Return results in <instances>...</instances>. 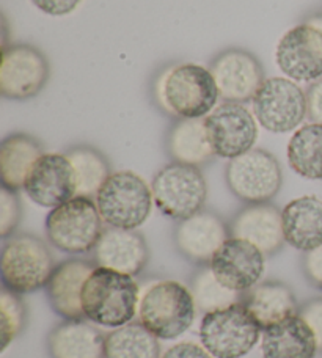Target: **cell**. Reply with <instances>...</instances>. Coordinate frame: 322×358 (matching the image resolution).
I'll return each mask as SVG.
<instances>
[{
    "mask_svg": "<svg viewBox=\"0 0 322 358\" xmlns=\"http://www.w3.org/2000/svg\"><path fill=\"white\" fill-rule=\"evenodd\" d=\"M150 94L160 113L175 120L206 118L220 99L209 68L197 63H167L153 76Z\"/></svg>",
    "mask_w": 322,
    "mask_h": 358,
    "instance_id": "6da1fadb",
    "label": "cell"
},
{
    "mask_svg": "<svg viewBox=\"0 0 322 358\" xmlns=\"http://www.w3.org/2000/svg\"><path fill=\"white\" fill-rule=\"evenodd\" d=\"M140 287L134 277L96 266L82 287V310L88 322L118 329L139 311Z\"/></svg>",
    "mask_w": 322,
    "mask_h": 358,
    "instance_id": "7a4b0ae2",
    "label": "cell"
},
{
    "mask_svg": "<svg viewBox=\"0 0 322 358\" xmlns=\"http://www.w3.org/2000/svg\"><path fill=\"white\" fill-rule=\"evenodd\" d=\"M197 315L190 287L176 280H159L139 300V322L159 340H175L186 334Z\"/></svg>",
    "mask_w": 322,
    "mask_h": 358,
    "instance_id": "3957f363",
    "label": "cell"
},
{
    "mask_svg": "<svg viewBox=\"0 0 322 358\" xmlns=\"http://www.w3.org/2000/svg\"><path fill=\"white\" fill-rule=\"evenodd\" d=\"M54 267V255L48 242L38 236L19 233L5 239L0 255L4 289L25 296L46 287Z\"/></svg>",
    "mask_w": 322,
    "mask_h": 358,
    "instance_id": "277c9868",
    "label": "cell"
},
{
    "mask_svg": "<svg viewBox=\"0 0 322 358\" xmlns=\"http://www.w3.org/2000/svg\"><path fill=\"white\" fill-rule=\"evenodd\" d=\"M104 225L94 198L74 196L50 209L44 228L50 245L76 257L94 250L106 229Z\"/></svg>",
    "mask_w": 322,
    "mask_h": 358,
    "instance_id": "5b68a950",
    "label": "cell"
},
{
    "mask_svg": "<svg viewBox=\"0 0 322 358\" xmlns=\"http://www.w3.org/2000/svg\"><path fill=\"white\" fill-rule=\"evenodd\" d=\"M107 227L137 229L151 214L153 190L144 178L129 170L113 171L94 196Z\"/></svg>",
    "mask_w": 322,
    "mask_h": 358,
    "instance_id": "8992f818",
    "label": "cell"
},
{
    "mask_svg": "<svg viewBox=\"0 0 322 358\" xmlns=\"http://www.w3.org/2000/svg\"><path fill=\"white\" fill-rule=\"evenodd\" d=\"M261 331L241 300L203 315L198 334L202 346L214 358H242L260 341Z\"/></svg>",
    "mask_w": 322,
    "mask_h": 358,
    "instance_id": "52a82bcc",
    "label": "cell"
},
{
    "mask_svg": "<svg viewBox=\"0 0 322 358\" xmlns=\"http://www.w3.org/2000/svg\"><path fill=\"white\" fill-rule=\"evenodd\" d=\"M154 204L160 214L181 222L204 209L208 184L200 167L170 162L164 165L151 182Z\"/></svg>",
    "mask_w": 322,
    "mask_h": 358,
    "instance_id": "ba28073f",
    "label": "cell"
},
{
    "mask_svg": "<svg viewBox=\"0 0 322 358\" xmlns=\"http://www.w3.org/2000/svg\"><path fill=\"white\" fill-rule=\"evenodd\" d=\"M225 181L231 194L246 204L270 203L281 189V165L272 152L253 148L231 159L225 169Z\"/></svg>",
    "mask_w": 322,
    "mask_h": 358,
    "instance_id": "9c48e42d",
    "label": "cell"
},
{
    "mask_svg": "<svg viewBox=\"0 0 322 358\" xmlns=\"http://www.w3.org/2000/svg\"><path fill=\"white\" fill-rule=\"evenodd\" d=\"M50 79V63L40 48L27 43H11L2 48L0 93L5 99L36 98Z\"/></svg>",
    "mask_w": 322,
    "mask_h": 358,
    "instance_id": "30bf717a",
    "label": "cell"
},
{
    "mask_svg": "<svg viewBox=\"0 0 322 358\" xmlns=\"http://www.w3.org/2000/svg\"><path fill=\"white\" fill-rule=\"evenodd\" d=\"M253 115L264 129L285 134L298 129L308 117L307 92L288 78H269L252 99Z\"/></svg>",
    "mask_w": 322,
    "mask_h": 358,
    "instance_id": "8fae6325",
    "label": "cell"
},
{
    "mask_svg": "<svg viewBox=\"0 0 322 358\" xmlns=\"http://www.w3.org/2000/svg\"><path fill=\"white\" fill-rule=\"evenodd\" d=\"M209 71L216 80L223 102H248L262 82L266 71L260 59L244 48H227L209 62Z\"/></svg>",
    "mask_w": 322,
    "mask_h": 358,
    "instance_id": "7c38bea8",
    "label": "cell"
},
{
    "mask_svg": "<svg viewBox=\"0 0 322 358\" xmlns=\"http://www.w3.org/2000/svg\"><path fill=\"white\" fill-rule=\"evenodd\" d=\"M216 157L231 159L246 155L255 148L258 121L253 112L239 102H222L204 118Z\"/></svg>",
    "mask_w": 322,
    "mask_h": 358,
    "instance_id": "4fadbf2b",
    "label": "cell"
},
{
    "mask_svg": "<svg viewBox=\"0 0 322 358\" xmlns=\"http://www.w3.org/2000/svg\"><path fill=\"white\" fill-rule=\"evenodd\" d=\"M275 62L288 79L313 84L322 78V34L304 22L289 29L276 44Z\"/></svg>",
    "mask_w": 322,
    "mask_h": 358,
    "instance_id": "5bb4252c",
    "label": "cell"
},
{
    "mask_svg": "<svg viewBox=\"0 0 322 358\" xmlns=\"http://www.w3.org/2000/svg\"><path fill=\"white\" fill-rule=\"evenodd\" d=\"M209 266L223 286L244 294L261 281L266 255L248 241L230 236L212 257Z\"/></svg>",
    "mask_w": 322,
    "mask_h": 358,
    "instance_id": "9a60e30c",
    "label": "cell"
},
{
    "mask_svg": "<svg viewBox=\"0 0 322 358\" xmlns=\"http://www.w3.org/2000/svg\"><path fill=\"white\" fill-rule=\"evenodd\" d=\"M22 190L38 206L48 209L60 206L76 196L73 164L64 152H46L31 167Z\"/></svg>",
    "mask_w": 322,
    "mask_h": 358,
    "instance_id": "2e32d148",
    "label": "cell"
},
{
    "mask_svg": "<svg viewBox=\"0 0 322 358\" xmlns=\"http://www.w3.org/2000/svg\"><path fill=\"white\" fill-rule=\"evenodd\" d=\"M228 238V223L209 209L178 222L173 229L176 250L197 266H209L212 257Z\"/></svg>",
    "mask_w": 322,
    "mask_h": 358,
    "instance_id": "e0dca14e",
    "label": "cell"
},
{
    "mask_svg": "<svg viewBox=\"0 0 322 358\" xmlns=\"http://www.w3.org/2000/svg\"><path fill=\"white\" fill-rule=\"evenodd\" d=\"M231 238L248 241L267 257L279 253L286 244L281 210L270 203L246 204L228 222Z\"/></svg>",
    "mask_w": 322,
    "mask_h": 358,
    "instance_id": "ac0fdd59",
    "label": "cell"
},
{
    "mask_svg": "<svg viewBox=\"0 0 322 358\" xmlns=\"http://www.w3.org/2000/svg\"><path fill=\"white\" fill-rule=\"evenodd\" d=\"M92 253L96 266L113 268L131 277L144 272L151 258L144 234L137 229L112 227H106Z\"/></svg>",
    "mask_w": 322,
    "mask_h": 358,
    "instance_id": "d6986e66",
    "label": "cell"
},
{
    "mask_svg": "<svg viewBox=\"0 0 322 358\" xmlns=\"http://www.w3.org/2000/svg\"><path fill=\"white\" fill-rule=\"evenodd\" d=\"M96 268L93 259L69 258L55 264L46 285L48 300L57 315L64 321L85 319L82 310V287Z\"/></svg>",
    "mask_w": 322,
    "mask_h": 358,
    "instance_id": "ffe728a7",
    "label": "cell"
},
{
    "mask_svg": "<svg viewBox=\"0 0 322 358\" xmlns=\"http://www.w3.org/2000/svg\"><path fill=\"white\" fill-rule=\"evenodd\" d=\"M286 244L299 252H312L322 245V200L305 195L281 209Z\"/></svg>",
    "mask_w": 322,
    "mask_h": 358,
    "instance_id": "44dd1931",
    "label": "cell"
},
{
    "mask_svg": "<svg viewBox=\"0 0 322 358\" xmlns=\"http://www.w3.org/2000/svg\"><path fill=\"white\" fill-rule=\"evenodd\" d=\"M242 303L262 330L299 315L300 308L291 287L276 280L260 281L252 289L244 292Z\"/></svg>",
    "mask_w": 322,
    "mask_h": 358,
    "instance_id": "7402d4cb",
    "label": "cell"
},
{
    "mask_svg": "<svg viewBox=\"0 0 322 358\" xmlns=\"http://www.w3.org/2000/svg\"><path fill=\"white\" fill-rule=\"evenodd\" d=\"M106 335L90 324L80 321H63L48 335L50 358H104Z\"/></svg>",
    "mask_w": 322,
    "mask_h": 358,
    "instance_id": "603a6c76",
    "label": "cell"
},
{
    "mask_svg": "<svg viewBox=\"0 0 322 358\" xmlns=\"http://www.w3.org/2000/svg\"><path fill=\"white\" fill-rule=\"evenodd\" d=\"M318 350L313 330L299 315L262 330V358H314Z\"/></svg>",
    "mask_w": 322,
    "mask_h": 358,
    "instance_id": "cb8c5ba5",
    "label": "cell"
},
{
    "mask_svg": "<svg viewBox=\"0 0 322 358\" xmlns=\"http://www.w3.org/2000/svg\"><path fill=\"white\" fill-rule=\"evenodd\" d=\"M165 150L172 162L204 167L214 161L204 118L175 120L165 136Z\"/></svg>",
    "mask_w": 322,
    "mask_h": 358,
    "instance_id": "d4e9b609",
    "label": "cell"
},
{
    "mask_svg": "<svg viewBox=\"0 0 322 358\" xmlns=\"http://www.w3.org/2000/svg\"><path fill=\"white\" fill-rule=\"evenodd\" d=\"M43 155H46L44 145L30 134L15 132L6 136L0 143L2 187L13 192L24 189L31 167Z\"/></svg>",
    "mask_w": 322,
    "mask_h": 358,
    "instance_id": "484cf974",
    "label": "cell"
},
{
    "mask_svg": "<svg viewBox=\"0 0 322 358\" xmlns=\"http://www.w3.org/2000/svg\"><path fill=\"white\" fill-rule=\"evenodd\" d=\"M76 173V196L94 198L113 171L106 155L92 145H74L64 151Z\"/></svg>",
    "mask_w": 322,
    "mask_h": 358,
    "instance_id": "4316f807",
    "label": "cell"
},
{
    "mask_svg": "<svg viewBox=\"0 0 322 358\" xmlns=\"http://www.w3.org/2000/svg\"><path fill=\"white\" fill-rule=\"evenodd\" d=\"M288 162L302 178L322 181V124L299 127L288 143Z\"/></svg>",
    "mask_w": 322,
    "mask_h": 358,
    "instance_id": "83f0119b",
    "label": "cell"
},
{
    "mask_svg": "<svg viewBox=\"0 0 322 358\" xmlns=\"http://www.w3.org/2000/svg\"><path fill=\"white\" fill-rule=\"evenodd\" d=\"M159 338L140 322H129L106 335L104 358H160Z\"/></svg>",
    "mask_w": 322,
    "mask_h": 358,
    "instance_id": "f1b7e54d",
    "label": "cell"
},
{
    "mask_svg": "<svg viewBox=\"0 0 322 358\" xmlns=\"http://www.w3.org/2000/svg\"><path fill=\"white\" fill-rule=\"evenodd\" d=\"M190 292L195 300L197 310L203 315L241 302L244 296L223 286L212 272L211 266H198L190 278Z\"/></svg>",
    "mask_w": 322,
    "mask_h": 358,
    "instance_id": "f546056e",
    "label": "cell"
},
{
    "mask_svg": "<svg viewBox=\"0 0 322 358\" xmlns=\"http://www.w3.org/2000/svg\"><path fill=\"white\" fill-rule=\"evenodd\" d=\"M27 322V308L18 294L2 289L0 292V334H2V350H5L22 334Z\"/></svg>",
    "mask_w": 322,
    "mask_h": 358,
    "instance_id": "4dcf8cb0",
    "label": "cell"
},
{
    "mask_svg": "<svg viewBox=\"0 0 322 358\" xmlns=\"http://www.w3.org/2000/svg\"><path fill=\"white\" fill-rule=\"evenodd\" d=\"M22 219V206L18 192L0 190V238L8 239L16 233Z\"/></svg>",
    "mask_w": 322,
    "mask_h": 358,
    "instance_id": "1f68e13d",
    "label": "cell"
},
{
    "mask_svg": "<svg viewBox=\"0 0 322 358\" xmlns=\"http://www.w3.org/2000/svg\"><path fill=\"white\" fill-rule=\"evenodd\" d=\"M299 316L310 325L314 338H316L318 349L322 350V297L312 299L299 308Z\"/></svg>",
    "mask_w": 322,
    "mask_h": 358,
    "instance_id": "d6a6232c",
    "label": "cell"
},
{
    "mask_svg": "<svg viewBox=\"0 0 322 358\" xmlns=\"http://www.w3.org/2000/svg\"><path fill=\"white\" fill-rule=\"evenodd\" d=\"M302 271L314 289L322 291V245L307 252L302 259Z\"/></svg>",
    "mask_w": 322,
    "mask_h": 358,
    "instance_id": "836d02e7",
    "label": "cell"
},
{
    "mask_svg": "<svg viewBox=\"0 0 322 358\" xmlns=\"http://www.w3.org/2000/svg\"><path fill=\"white\" fill-rule=\"evenodd\" d=\"M82 0H31L38 10L49 16H66L76 11Z\"/></svg>",
    "mask_w": 322,
    "mask_h": 358,
    "instance_id": "e575fe53",
    "label": "cell"
},
{
    "mask_svg": "<svg viewBox=\"0 0 322 358\" xmlns=\"http://www.w3.org/2000/svg\"><path fill=\"white\" fill-rule=\"evenodd\" d=\"M308 118L312 123L322 124V78L314 80L307 90Z\"/></svg>",
    "mask_w": 322,
    "mask_h": 358,
    "instance_id": "d590c367",
    "label": "cell"
},
{
    "mask_svg": "<svg viewBox=\"0 0 322 358\" xmlns=\"http://www.w3.org/2000/svg\"><path fill=\"white\" fill-rule=\"evenodd\" d=\"M160 358H214L203 346L195 343H178L172 346L169 350H165Z\"/></svg>",
    "mask_w": 322,
    "mask_h": 358,
    "instance_id": "8d00e7d4",
    "label": "cell"
},
{
    "mask_svg": "<svg viewBox=\"0 0 322 358\" xmlns=\"http://www.w3.org/2000/svg\"><path fill=\"white\" fill-rule=\"evenodd\" d=\"M304 24L312 25V27L319 30L322 34V10L313 11V13H310V15H307L304 19Z\"/></svg>",
    "mask_w": 322,
    "mask_h": 358,
    "instance_id": "74e56055",
    "label": "cell"
}]
</instances>
